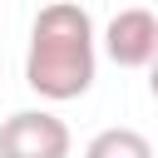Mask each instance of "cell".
<instances>
[{
    "label": "cell",
    "mask_w": 158,
    "mask_h": 158,
    "mask_svg": "<svg viewBox=\"0 0 158 158\" xmlns=\"http://www.w3.org/2000/svg\"><path fill=\"white\" fill-rule=\"evenodd\" d=\"M94 74H99L94 15L79 0H49L30 25L25 84L49 104H69V99H84L94 89Z\"/></svg>",
    "instance_id": "obj_1"
},
{
    "label": "cell",
    "mask_w": 158,
    "mask_h": 158,
    "mask_svg": "<svg viewBox=\"0 0 158 158\" xmlns=\"http://www.w3.org/2000/svg\"><path fill=\"white\" fill-rule=\"evenodd\" d=\"M74 133L49 109H15L0 123V158H69Z\"/></svg>",
    "instance_id": "obj_2"
},
{
    "label": "cell",
    "mask_w": 158,
    "mask_h": 158,
    "mask_svg": "<svg viewBox=\"0 0 158 158\" xmlns=\"http://www.w3.org/2000/svg\"><path fill=\"white\" fill-rule=\"evenodd\" d=\"M99 44L118 69H148L153 54H158V15L143 10V5H128L104 25Z\"/></svg>",
    "instance_id": "obj_3"
},
{
    "label": "cell",
    "mask_w": 158,
    "mask_h": 158,
    "mask_svg": "<svg viewBox=\"0 0 158 158\" xmlns=\"http://www.w3.org/2000/svg\"><path fill=\"white\" fill-rule=\"evenodd\" d=\"M84 158H153V143H148V133L118 123V128H99L84 143Z\"/></svg>",
    "instance_id": "obj_4"
}]
</instances>
